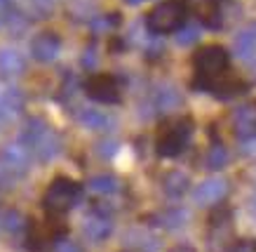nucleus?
<instances>
[{"instance_id": "obj_3", "label": "nucleus", "mask_w": 256, "mask_h": 252, "mask_svg": "<svg viewBox=\"0 0 256 252\" xmlns=\"http://www.w3.org/2000/svg\"><path fill=\"white\" fill-rule=\"evenodd\" d=\"M24 142L28 144V149L33 151V156L38 160H52L62 149V139L59 134L47 125L45 120L31 118L24 132Z\"/></svg>"}, {"instance_id": "obj_7", "label": "nucleus", "mask_w": 256, "mask_h": 252, "mask_svg": "<svg viewBox=\"0 0 256 252\" xmlns=\"http://www.w3.org/2000/svg\"><path fill=\"white\" fill-rule=\"evenodd\" d=\"M110 231H113V219H110V212L96 205L92 212L85 217L82 233H85V238H87V240H92V243H104V240L110 236Z\"/></svg>"}, {"instance_id": "obj_19", "label": "nucleus", "mask_w": 256, "mask_h": 252, "mask_svg": "<svg viewBox=\"0 0 256 252\" xmlns=\"http://www.w3.org/2000/svg\"><path fill=\"white\" fill-rule=\"evenodd\" d=\"M204 163H207L210 170H224V167L228 165V151H226L224 144H212L210 151H207Z\"/></svg>"}, {"instance_id": "obj_15", "label": "nucleus", "mask_w": 256, "mask_h": 252, "mask_svg": "<svg viewBox=\"0 0 256 252\" xmlns=\"http://www.w3.org/2000/svg\"><path fill=\"white\" fill-rule=\"evenodd\" d=\"M24 69H26V62H24L22 55H16L14 50H2L0 52V76L14 78V76H22Z\"/></svg>"}, {"instance_id": "obj_14", "label": "nucleus", "mask_w": 256, "mask_h": 252, "mask_svg": "<svg viewBox=\"0 0 256 252\" xmlns=\"http://www.w3.org/2000/svg\"><path fill=\"white\" fill-rule=\"evenodd\" d=\"M188 186H190V179L181 170H172V172H167L162 177V191L170 198H181L188 191Z\"/></svg>"}, {"instance_id": "obj_26", "label": "nucleus", "mask_w": 256, "mask_h": 252, "mask_svg": "<svg viewBox=\"0 0 256 252\" xmlns=\"http://www.w3.org/2000/svg\"><path fill=\"white\" fill-rule=\"evenodd\" d=\"M249 212H252V214L256 217V193H254L252 198H249Z\"/></svg>"}, {"instance_id": "obj_12", "label": "nucleus", "mask_w": 256, "mask_h": 252, "mask_svg": "<svg viewBox=\"0 0 256 252\" xmlns=\"http://www.w3.org/2000/svg\"><path fill=\"white\" fill-rule=\"evenodd\" d=\"M193 15L198 17L204 26H210V29H218V26H221V12H218V5L214 0H195Z\"/></svg>"}, {"instance_id": "obj_4", "label": "nucleus", "mask_w": 256, "mask_h": 252, "mask_svg": "<svg viewBox=\"0 0 256 252\" xmlns=\"http://www.w3.org/2000/svg\"><path fill=\"white\" fill-rule=\"evenodd\" d=\"M190 137H193V120L188 116L186 118H176L160 130L156 149L162 158H174L188 146Z\"/></svg>"}, {"instance_id": "obj_27", "label": "nucleus", "mask_w": 256, "mask_h": 252, "mask_svg": "<svg viewBox=\"0 0 256 252\" xmlns=\"http://www.w3.org/2000/svg\"><path fill=\"white\" fill-rule=\"evenodd\" d=\"M130 3H141V0H130Z\"/></svg>"}, {"instance_id": "obj_28", "label": "nucleus", "mask_w": 256, "mask_h": 252, "mask_svg": "<svg viewBox=\"0 0 256 252\" xmlns=\"http://www.w3.org/2000/svg\"><path fill=\"white\" fill-rule=\"evenodd\" d=\"M214 3H218V0H214Z\"/></svg>"}, {"instance_id": "obj_10", "label": "nucleus", "mask_w": 256, "mask_h": 252, "mask_svg": "<svg viewBox=\"0 0 256 252\" xmlns=\"http://www.w3.org/2000/svg\"><path fill=\"white\" fill-rule=\"evenodd\" d=\"M31 52L38 62H54L59 52H62V38L54 31H42L38 33L31 43Z\"/></svg>"}, {"instance_id": "obj_9", "label": "nucleus", "mask_w": 256, "mask_h": 252, "mask_svg": "<svg viewBox=\"0 0 256 252\" xmlns=\"http://www.w3.org/2000/svg\"><path fill=\"white\" fill-rule=\"evenodd\" d=\"M228 193V184L226 179H218V177H212V179H204L202 184H198V189L193 191V200L200 207H210V205H218Z\"/></svg>"}, {"instance_id": "obj_17", "label": "nucleus", "mask_w": 256, "mask_h": 252, "mask_svg": "<svg viewBox=\"0 0 256 252\" xmlns=\"http://www.w3.org/2000/svg\"><path fill=\"white\" fill-rule=\"evenodd\" d=\"M235 50H238V55L240 57H252L256 50V22L254 24H249L244 31L238 36L235 40Z\"/></svg>"}, {"instance_id": "obj_25", "label": "nucleus", "mask_w": 256, "mask_h": 252, "mask_svg": "<svg viewBox=\"0 0 256 252\" xmlns=\"http://www.w3.org/2000/svg\"><path fill=\"white\" fill-rule=\"evenodd\" d=\"M170 252H195L193 245H174Z\"/></svg>"}, {"instance_id": "obj_6", "label": "nucleus", "mask_w": 256, "mask_h": 252, "mask_svg": "<svg viewBox=\"0 0 256 252\" xmlns=\"http://www.w3.org/2000/svg\"><path fill=\"white\" fill-rule=\"evenodd\" d=\"M85 92L99 104H118L122 99V87L116 76L96 73L85 83Z\"/></svg>"}, {"instance_id": "obj_22", "label": "nucleus", "mask_w": 256, "mask_h": 252, "mask_svg": "<svg viewBox=\"0 0 256 252\" xmlns=\"http://www.w3.org/2000/svg\"><path fill=\"white\" fill-rule=\"evenodd\" d=\"M52 250L54 252H82V247H80L76 240H70V238H59Z\"/></svg>"}, {"instance_id": "obj_5", "label": "nucleus", "mask_w": 256, "mask_h": 252, "mask_svg": "<svg viewBox=\"0 0 256 252\" xmlns=\"http://www.w3.org/2000/svg\"><path fill=\"white\" fill-rule=\"evenodd\" d=\"M228 64H230V55L228 50L221 48V45H207V48H200L193 57V66L198 76L195 78L200 80H210V78H218L228 71Z\"/></svg>"}, {"instance_id": "obj_18", "label": "nucleus", "mask_w": 256, "mask_h": 252, "mask_svg": "<svg viewBox=\"0 0 256 252\" xmlns=\"http://www.w3.org/2000/svg\"><path fill=\"white\" fill-rule=\"evenodd\" d=\"M80 123L87 130H106L108 125V118L106 113H101L99 109H82L80 111Z\"/></svg>"}, {"instance_id": "obj_23", "label": "nucleus", "mask_w": 256, "mask_h": 252, "mask_svg": "<svg viewBox=\"0 0 256 252\" xmlns=\"http://www.w3.org/2000/svg\"><path fill=\"white\" fill-rule=\"evenodd\" d=\"M233 252H256V238H244L240 243H235Z\"/></svg>"}, {"instance_id": "obj_16", "label": "nucleus", "mask_w": 256, "mask_h": 252, "mask_svg": "<svg viewBox=\"0 0 256 252\" xmlns=\"http://www.w3.org/2000/svg\"><path fill=\"white\" fill-rule=\"evenodd\" d=\"M90 191H92L94 196H113L120 191V181L116 177H110V174H96L90 179Z\"/></svg>"}, {"instance_id": "obj_1", "label": "nucleus", "mask_w": 256, "mask_h": 252, "mask_svg": "<svg viewBox=\"0 0 256 252\" xmlns=\"http://www.w3.org/2000/svg\"><path fill=\"white\" fill-rule=\"evenodd\" d=\"M82 198V184L68 177H56L52 184L47 186L45 196H42V205L50 217H62L68 210H73Z\"/></svg>"}, {"instance_id": "obj_20", "label": "nucleus", "mask_w": 256, "mask_h": 252, "mask_svg": "<svg viewBox=\"0 0 256 252\" xmlns=\"http://www.w3.org/2000/svg\"><path fill=\"white\" fill-rule=\"evenodd\" d=\"M2 226H5L8 233L14 236V233H22L28 224H26V217H24L19 210H10V212H5V217H2Z\"/></svg>"}, {"instance_id": "obj_24", "label": "nucleus", "mask_w": 256, "mask_h": 252, "mask_svg": "<svg viewBox=\"0 0 256 252\" xmlns=\"http://www.w3.org/2000/svg\"><path fill=\"white\" fill-rule=\"evenodd\" d=\"M181 33H184V36H178V43H184V45L198 40V31H195V29H181Z\"/></svg>"}, {"instance_id": "obj_21", "label": "nucleus", "mask_w": 256, "mask_h": 252, "mask_svg": "<svg viewBox=\"0 0 256 252\" xmlns=\"http://www.w3.org/2000/svg\"><path fill=\"white\" fill-rule=\"evenodd\" d=\"M178 102H181V97H178V92L174 90V87H162V90H158V95H156V106H158L160 111L174 109Z\"/></svg>"}, {"instance_id": "obj_8", "label": "nucleus", "mask_w": 256, "mask_h": 252, "mask_svg": "<svg viewBox=\"0 0 256 252\" xmlns=\"http://www.w3.org/2000/svg\"><path fill=\"white\" fill-rule=\"evenodd\" d=\"M31 156L33 151L28 149L26 142H19V144H8L2 153H0V163L8 172H14V174H22L28 170L31 165Z\"/></svg>"}, {"instance_id": "obj_2", "label": "nucleus", "mask_w": 256, "mask_h": 252, "mask_svg": "<svg viewBox=\"0 0 256 252\" xmlns=\"http://www.w3.org/2000/svg\"><path fill=\"white\" fill-rule=\"evenodd\" d=\"M188 17V5L184 0H164L146 15V29L156 36L176 33L184 29Z\"/></svg>"}, {"instance_id": "obj_13", "label": "nucleus", "mask_w": 256, "mask_h": 252, "mask_svg": "<svg viewBox=\"0 0 256 252\" xmlns=\"http://www.w3.org/2000/svg\"><path fill=\"white\" fill-rule=\"evenodd\" d=\"M235 132L240 139H252L256 134V111L252 106H242L235 111Z\"/></svg>"}, {"instance_id": "obj_11", "label": "nucleus", "mask_w": 256, "mask_h": 252, "mask_svg": "<svg viewBox=\"0 0 256 252\" xmlns=\"http://www.w3.org/2000/svg\"><path fill=\"white\" fill-rule=\"evenodd\" d=\"M146 219H150V224H156V226H162V228L174 231V228H181L184 224H186L188 212L186 210H181V207H170V210L150 214V217H146Z\"/></svg>"}]
</instances>
